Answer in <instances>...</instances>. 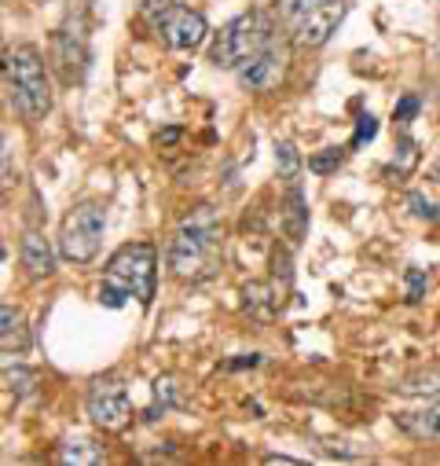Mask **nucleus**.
I'll use <instances>...</instances> for the list:
<instances>
[{"instance_id":"obj_28","label":"nucleus","mask_w":440,"mask_h":466,"mask_svg":"<svg viewBox=\"0 0 440 466\" xmlns=\"http://www.w3.org/2000/svg\"><path fill=\"white\" fill-rule=\"evenodd\" d=\"M257 364H261V357H243V360H232L228 368H232V371H239V368H257Z\"/></svg>"},{"instance_id":"obj_21","label":"nucleus","mask_w":440,"mask_h":466,"mask_svg":"<svg viewBox=\"0 0 440 466\" xmlns=\"http://www.w3.org/2000/svg\"><path fill=\"white\" fill-rule=\"evenodd\" d=\"M415 162H418L415 140H411V137H400V151H396V158H393V169H396L400 177H407V173L415 169Z\"/></svg>"},{"instance_id":"obj_5","label":"nucleus","mask_w":440,"mask_h":466,"mask_svg":"<svg viewBox=\"0 0 440 466\" xmlns=\"http://www.w3.org/2000/svg\"><path fill=\"white\" fill-rule=\"evenodd\" d=\"M345 15L342 0H279L283 30L297 48H319L330 41Z\"/></svg>"},{"instance_id":"obj_26","label":"nucleus","mask_w":440,"mask_h":466,"mask_svg":"<svg viewBox=\"0 0 440 466\" xmlns=\"http://www.w3.org/2000/svg\"><path fill=\"white\" fill-rule=\"evenodd\" d=\"M407 202H411V206H415V213H418V217H425V220H436V217H440V213H436V206H433L425 195H418V191H415Z\"/></svg>"},{"instance_id":"obj_4","label":"nucleus","mask_w":440,"mask_h":466,"mask_svg":"<svg viewBox=\"0 0 440 466\" xmlns=\"http://www.w3.org/2000/svg\"><path fill=\"white\" fill-rule=\"evenodd\" d=\"M275 37H279V30H275L268 12H246L216 34V41L209 48V59L216 66H225V70H239L250 56H257Z\"/></svg>"},{"instance_id":"obj_20","label":"nucleus","mask_w":440,"mask_h":466,"mask_svg":"<svg viewBox=\"0 0 440 466\" xmlns=\"http://www.w3.org/2000/svg\"><path fill=\"white\" fill-rule=\"evenodd\" d=\"M342 162H345V151L342 147H326V151H319V155L308 158V169L312 173H335Z\"/></svg>"},{"instance_id":"obj_18","label":"nucleus","mask_w":440,"mask_h":466,"mask_svg":"<svg viewBox=\"0 0 440 466\" xmlns=\"http://www.w3.org/2000/svg\"><path fill=\"white\" fill-rule=\"evenodd\" d=\"M275 166H279V177H283V180H297L301 158H297V147H294L290 140L275 144Z\"/></svg>"},{"instance_id":"obj_23","label":"nucleus","mask_w":440,"mask_h":466,"mask_svg":"<svg viewBox=\"0 0 440 466\" xmlns=\"http://www.w3.org/2000/svg\"><path fill=\"white\" fill-rule=\"evenodd\" d=\"M375 133H378V122L371 118V114H364L360 126H356V137H353V144H349V147H364V144H371V140H375Z\"/></svg>"},{"instance_id":"obj_15","label":"nucleus","mask_w":440,"mask_h":466,"mask_svg":"<svg viewBox=\"0 0 440 466\" xmlns=\"http://www.w3.org/2000/svg\"><path fill=\"white\" fill-rule=\"evenodd\" d=\"M283 228H286L290 243H301V239H305V231H308V209H305V195H301V187H297V184L286 191V206H283Z\"/></svg>"},{"instance_id":"obj_8","label":"nucleus","mask_w":440,"mask_h":466,"mask_svg":"<svg viewBox=\"0 0 440 466\" xmlns=\"http://www.w3.org/2000/svg\"><path fill=\"white\" fill-rule=\"evenodd\" d=\"M286 59H290L286 41H283V37L268 41L257 56H250V59L235 70V74H239V85L250 88V92H268V88H275V85L283 81V74H286Z\"/></svg>"},{"instance_id":"obj_24","label":"nucleus","mask_w":440,"mask_h":466,"mask_svg":"<svg viewBox=\"0 0 440 466\" xmlns=\"http://www.w3.org/2000/svg\"><path fill=\"white\" fill-rule=\"evenodd\" d=\"M169 8H173V0H140V12L151 19V26H155Z\"/></svg>"},{"instance_id":"obj_25","label":"nucleus","mask_w":440,"mask_h":466,"mask_svg":"<svg viewBox=\"0 0 440 466\" xmlns=\"http://www.w3.org/2000/svg\"><path fill=\"white\" fill-rule=\"evenodd\" d=\"M422 290H425V276L418 268H407V301H422Z\"/></svg>"},{"instance_id":"obj_29","label":"nucleus","mask_w":440,"mask_h":466,"mask_svg":"<svg viewBox=\"0 0 440 466\" xmlns=\"http://www.w3.org/2000/svg\"><path fill=\"white\" fill-rule=\"evenodd\" d=\"M180 140V129H165V133H158V144H176Z\"/></svg>"},{"instance_id":"obj_10","label":"nucleus","mask_w":440,"mask_h":466,"mask_svg":"<svg viewBox=\"0 0 440 466\" xmlns=\"http://www.w3.org/2000/svg\"><path fill=\"white\" fill-rule=\"evenodd\" d=\"M52 59H55V70L63 74L66 85L85 81V74H88V45H85V34L59 30L52 37Z\"/></svg>"},{"instance_id":"obj_27","label":"nucleus","mask_w":440,"mask_h":466,"mask_svg":"<svg viewBox=\"0 0 440 466\" xmlns=\"http://www.w3.org/2000/svg\"><path fill=\"white\" fill-rule=\"evenodd\" d=\"M415 110H418V99H415V96H404V99L396 103V122H407Z\"/></svg>"},{"instance_id":"obj_2","label":"nucleus","mask_w":440,"mask_h":466,"mask_svg":"<svg viewBox=\"0 0 440 466\" xmlns=\"http://www.w3.org/2000/svg\"><path fill=\"white\" fill-rule=\"evenodd\" d=\"M155 279H158V250L151 243H129L106 261L99 301L106 309H122L129 298H136L140 305H151Z\"/></svg>"},{"instance_id":"obj_7","label":"nucleus","mask_w":440,"mask_h":466,"mask_svg":"<svg viewBox=\"0 0 440 466\" xmlns=\"http://www.w3.org/2000/svg\"><path fill=\"white\" fill-rule=\"evenodd\" d=\"M85 411H88L92 426H99L103 433H122V430L133 422L129 390H125V386H122V379H115V375L95 379V382L88 386Z\"/></svg>"},{"instance_id":"obj_17","label":"nucleus","mask_w":440,"mask_h":466,"mask_svg":"<svg viewBox=\"0 0 440 466\" xmlns=\"http://www.w3.org/2000/svg\"><path fill=\"white\" fill-rule=\"evenodd\" d=\"M436 390H440V371H418V375H407L396 382V393H407V397L436 393Z\"/></svg>"},{"instance_id":"obj_12","label":"nucleus","mask_w":440,"mask_h":466,"mask_svg":"<svg viewBox=\"0 0 440 466\" xmlns=\"http://www.w3.org/2000/svg\"><path fill=\"white\" fill-rule=\"evenodd\" d=\"M23 265L34 279H48L55 272V254H52L48 239L37 236V231H26L23 236Z\"/></svg>"},{"instance_id":"obj_16","label":"nucleus","mask_w":440,"mask_h":466,"mask_svg":"<svg viewBox=\"0 0 440 466\" xmlns=\"http://www.w3.org/2000/svg\"><path fill=\"white\" fill-rule=\"evenodd\" d=\"M59 462H66V466H95V462H103V448L92 444L88 437H70L59 448Z\"/></svg>"},{"instance_id":"obj_6","label":"nucleus","mask_w":440,"mask_h":466,"mask_svg":"<svg viewBox=\"0 0 440 466\" xmlns=\"http://www.w3.org/2000/svg\"><path fill=\"white\" fill-rule=\"evenodd\" d=\"M103 228H106V213L95 202H81L63 217L59 228V254L74 265H88L99 254L103 243Z\"/></svg>"},{"instance_id":"obj_22","label":"nucleus","mask_w":440,"mask_h":466,"mask_svg":"<svg viewBox=\"0 0 440 466\" xmlns=\"http://www.w3.org/2000/svg\"><path fill=\"white\" fill-rule=\"evenodd\" d=\"M173 379H158L155 382V404L147 408V419H158V411H165V408H173Z\"/></svg>"},{"instance_id":"obj_13","label":"nucleus","mask_w":440,"mask_h":466,"mask_svg":"<svg viewBox=\"0 0 440 466\" xmlns=\"http://www.w3.org/2000/svg\"><path fill=\"white\" fill-rule=\"evenodd\" d=\"M283 294H286V287L279 290L275 283H250V287L243 290L246 312H254L257 319H272V316L283 309Z\"/></svg>"},{"instance_id":"obj_9","label":"nucleus","mask_w":440,"mask_h":466,"mask_svg":"<svg viewBox=\"0 0 440 466\" xmlns=\"http://www.w3.org/2000/svg\"><path fill=\"white\" fill-rule=\"evenodd\" d=\"M155 30H158L162 41H165L169 48H176V52H191V48H198V45L209 37L205 19H202L198 12H191V8H180V5H173V8L155 23Z\"/></svg>"},{"instance_id":"obj_19","label":"nucleus","mask_w":440,"mask_h":466,"mask_svg":"<svg viewBox=\"0 0 440 466\" xmlns=\"http://www.w3.org/2000/svg\"><path fill=\"white\" fill-rule=\"evenodd\" d=\"M5 386L12 393H19V397H30L37 390V371H30V368H8L5 371Z\"/></svg>"},{"instance_id":"obj_14","label":"nucleus","mask_w":440,"mask_h":466,"mask_svg":"<svg viewBox=\"0 0 440 466\" xmlns=\"http://www.w3.org/2000/svg\"><path fill=\"white\" fill-rule=\"evenodd\" d=\"M0 345H5V353H26V345H30V334H26V319L15 305H5L0 309Z\"/></svg>"},{"instance_id":"obj_11","label":"nucleus","mask_w":440,"mask_h":466,"mask_svg":"<svg viewBox=\"0 0 440 466\" xmlns=\"http://www.w3.org/2000/svg\"><path fill=\"white\" fill-rule=\"evenodd\" d=\"M396 430L407 433V437H415V441H440V404L400 411L396 415Z\"/></svg>"},{"instance_id":"obj_3","label":"nucleus","mask_w":440,"mask_h":466,"mask_svg":"<svg viewBox=\"0 0 440 466\" xmlns=\"http://www.w3.org/2000/svg\"><path fill=\"white\" fill-rule=\"evenodd\" d=\"M5 81L12 92L15 110L26 122H41L52 110V85H48V70L45 59L34 45H19L12 52H5Z\"/></svg>"},{"instance_id":"obj_1","label":"nucleus","mask_w":440,"mask_h":466,"mask_svg":"<svg viewBox=\"0 0 440 466\" xmlns=\"http://www.w3.org/2000/svg\"><path fill=\"white\" fill-rule=\"evenodd\" d=\"M220 254H225V228L213 206H195L173 231L169 239V268L180 279L202 283L209 276H216L220 268Z\"/></svg>"}]
</instances>
